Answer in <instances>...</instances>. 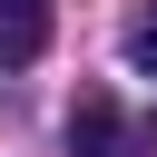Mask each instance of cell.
Here are the masks:
<instances>
[{"instance_id":"1","label":"cell","mask_w":157,"mask_h":157,"mask_svg":"<svg viewBox=\"0 0 157 157\" xmlns=\"http://www.w3.org/2000/svg\"><path fill=\"white\" fill-rule=\"evenodd\" d=\"M69 157H157V118H128L108 88L69 98Z\"/></svg>"},{"instance_id":"3","label":"cell","mask_w":157,"mask_h":157,"mask_svg":"<svg viewBox=\"0 0 157 157\" xmlns=\"http://www.w3.org/2000/svg\"><path fill=\"white\" fill-rule=\"evenodd\" d=\"M128 69H147V78H157V10H147V20H128Z\"/></svg>"},{"instance_id":"2","label":"cell","mask_w":157,"mask_h":157,"mask_svg":"<svg viewBox=\"0 0 157 157\" xmlns=\"http://www.w3.org/2000/svg\"><path fill=\"white\" fill-rule=\"evenodd\" d=\"M49 49V0H0V69H29Z\"/></svg>"}]
</instances>
